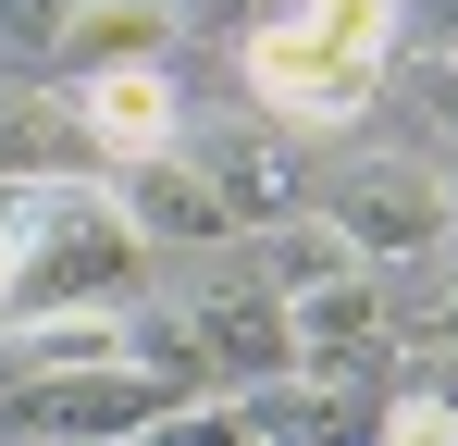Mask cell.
Instances as JSON below:
<instances>
[{
	"label": "cell",
	"instance_id": "1",
	"mask_svg": "<svg viewBox=\"0 0 458 446\" xmlns=\"http://www.w3.org/2000/svg\"><path fill=\"white\" fill-rule=\"evenodd\" d=\"M396 38H409V0H273V13L248 25L235 74H248V99L298 149H335V137H360L384 112Z\"/></svg>",
	"mask_w": 458,
	"mask_h": 446
},
{
	"label": "cell",
	"instance_id": "5",
	"mask_svg": "<svg viewBox=\"0 0 458 446\" xmlns=\"http://www.w3.org/2000/svg\"><path fill=\"white\" fill-rule=\"evenodd\" d=\"M186 161L211 174V199L235 211V236L248 223H273V211H298V137L248 99V112H199L186 124Z\"/></svg>",
	"mask_w": 458,
	"mask_h": 446
},
{
	"label": "cell",
	"instance_id": "11",
	"mask_svg": "<svg viewBox=\"0 0 458 446\" xmlns=\"http://www.w3.org/2000/svg\"><path fill=\"white\" fill-rule=\"evenodd\" d=\"M396 87H409V112H421V124H434V137L458 149V50H446V38L396 50ZM396 87H384V99H396Z\"/></svg>",
	"mask_w": 458,
	"mask_h": 446
},
{
	"label": "cell",
	"instance_id": "10",
	"mask_svg": "<svg viewBox=\"0 0 458 446\" xmlns=\"http://www.w3.org/2000/svg\"><path fill=\"white\" fill-rule=\"evenodd\" d=\"M137 446H273V422L248 409V384H186L137 422Z\"/></svg>",
	"mask_w": 458,
	"mask_h": 446
},
{
	"label": "cell",
	"instance_id": "12",
	"mask_svg": "<svg viewBox=\"0 0 458 446\" xmlns=\"http://www.w3.org/2000/svg\"><path fill=\"white\" fill-rule=\"evenodd\" d=\"M75 0H0V63H63Z\"/></svg>",
	"mask_w": 458,
	"mask_h": 446
},
{
	"label": "cell",
	"instance_id": "6",
	"mask_svg": "<svg viewBox=\"0 0 458 446\" xmlns=\"http://www.w3.org/2000/svg\"><path fill=\"white\" fill-rule=\"evenodd\" d=\"M285 372H322V384H360L384 372V261H347V273H322V286L285 297Z\"/></svg>",
	"mask_w": 458,
	"mask_h": 446
},
{
	"label": "cell",
	"instance_id": "13",
	"mask_svg": "<svg viewBox=\"0 0 458 446\" xmlns=\"http://www.w3.org/2000/svg\"><path fill=\"white\" fill-rule=\"evenodd\" d=\"M0 397H13V347H0Z\"/></svg>",
	"mask_w": 458,
	"mask_h": 446
},
{
	"label": "cell",
	"instance_id": "9",
	"mask_svg": "<svg viewBox=\"0 0 458 446\" xmlns=\"http://www.w3.org/2000/svg\"><path fill=\"white\" fill-rule=\"evenodd\" d=\"M63 63H174V0H75Z\"/></svg>",
	"mask_w": 458,
	"mask_h": 446
},
{
	"label": "cell",
	"instance_id": "2",
	"mask_svg": "<svg viewBox=\"0 0 458 446\" xmlns=\"http://www.w3.org/2000/svg\"><path fill=\"white\" fill-rule=\"evenodd\" d=\"M322 211L347 223V248L360 261H434L458 236V186H446V161H421V149H372V161H347L335 186H322Z\"/></svg>",
	"mask_w": 458,
	"mask_h": 446
},
{
	"label": "cell",
	"instance_id": "7",
	"mask_svg": "<svg viewBox=\"0 0 458 446\" xmlns=\"http://www.w3.org/2000/svg\"><path fill=\"white\" fill-rule=\"evenodd\" d=\"M161 397H174V384L137 372V360H75V372H13L0 409H13L25 434H137Z\"/></svg>",
	"mask_w": 458,
	"mask_h": 446
},
{
	"label": "cell",
	"instance_id": "4",
	"mask_svg": "<svg viewBox=\"0 0 458 446\" xmlns=\"http://www.w3.org/2000/svg\"><path fill=\"white\" fill-rule=\"evenodd\" d=\"M63 112H75V137H87L99 174L186 137V87H174V63H87L75 87H63Z\"/></svg>",
	"mask_w": 458,
	"mask_h": 446
},
{
	"label": "cell",
	"instance_id": "8",
	"mask_svg": "<svg viewBox=\"0 0 458 446\" xmlns=\"http://www.w3.org/2000/svg\"><path fill=\"white\" fill-rule=\"evenodd\" d=\"M112 199H124V223H137L149 248H224L235 236V211L211 199V174L186 161V137L149 149V161H112Z\"/></svg>",
	"mask_w": 458,
	"mask_h": 446
},
{
	"label": "cell",
	"instance_id": "3",
	"mask_svg": "<svg viewBox=\"0 0 458 446\" xmlns=\"http://www.w3.org/2000/svg\"><path fill=\"white\" fill-rule=\"evenodd\" d=\"M235 248V236H224ZM224 248H199V286H186V322H199V347L224 384H273V372L298 360L285 347V297L260 286V261H224Z\"/></svg>",
	"mask_w": 458,
	"mask_h": 446
}]
</instances>
